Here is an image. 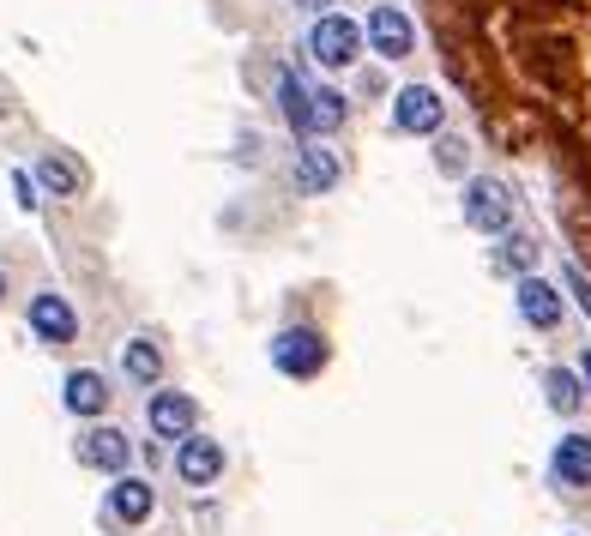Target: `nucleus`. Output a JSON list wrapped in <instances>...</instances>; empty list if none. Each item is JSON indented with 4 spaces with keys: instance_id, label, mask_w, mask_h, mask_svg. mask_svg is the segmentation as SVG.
<instances>
[{
    "instance_id": "nucleus-10",
    "label": "nucleus",
    "mask_w": 591,
    "mask_h": 536,
    "mask_svg": "<svg viewBox=\"0 0 591 536\" xmlns=\"http://www.w3.org/2000/svg\"><path fill=\"white\" fill-rule=\"evenodd\" d=\"M513 301H519V320H526V326H538V332H555V320H562V296H555L538 272L513 277Z\"/></svg>"
},
{
    "instance_id": "nucleus-1",
    "label": "nucleus",
    "mask_w": 591,
    "mask_h": 536,
    "mask_svg": "<svg viewBox=\"0 0 591 536\" xmlns=\"http://www.w3.org/2000/svg\"><path fill=\"white\" fill-rule=\"evenodd\" d=\"M459 211H465V223H471L477 236H507V223H513V199H507V187L489 182V175L465 182Z\"/></svg>"
},
{
    "instance_id": "nucleus-9",
    "label": "nucleus",
    "mask_w": 591,
    "mask_h": 536,
    "mask_svg": "<svg viewBox=\"0 0 591 536\" xmlns=\"http://www.w3.org/2000/svg\"><path fill=\"white\" fill-rule=\"evenodd\" d=\"M145 422H151V434H158V440H187V434H194V422H199V410H194V398H187V392H151Z\"/></svg>"
},
{
    "instance_id": "nucleus-11",
    "label": "nucleus",
    "mask_w": 591,
    "mask_h": 536,
    "mask_svg": "<svg viewBox=\"0 0 591 536\" xmlns=\"http://www.w3.org/2000/svg\"><path fill=\"white\" fill-rule=\"evenodd\" d=\"M393 127L398 133H441V97L429 85H405L393 97Z\"/></svg>"
},
{
    "instance_id": "nucleus-21",
    "label": "nucleus",
    "mask_w": 591,
    "mask_h": 536,
    "mask_svg": "<svg viewBox=\"0 0 591 536\" xmlns=\"http://www.w3.org/2000/svg\"><path fill=\"white\" fill-rule=\"evenodd\" d=\"M465 163H471V145L453 139V133H441V139H434V170L441 175H465Z\"/></svg>"
},
{
    "instance_id": "nucleus-14",
    "label": "nucleus",
    "mask_w": 591,
    "mask_h": 536,
    "mask_svg": "<svg viewBox=\"0 0 591 536\" xmlns=\"http://www.w3.org/2000/svg\"><path fill=\"white\" fill-rule=\"evenodd\" d=\"M61 404L73 410V416H103L109 410V379L97 374V367H73L61 386Z\"/></svg>"
},
{
    "instance_id": "nucleus-8",
    "label": "nucleus",
    "mask_w": 591,
    "mask_h": 536,
    "mask_svg": "<svg viewBox=\"0 0 591 536\" xmlns=\"http://www.w3.org/2000/svg\"><path fill=\"white\" fill-rule=\"evenodd\" d=\"M175 476H182L187 488H211L224 476V446L206 440V434H187L182 452H175Z\"/></svg>"
},
{
    "instance_id": "nucleus-20",
    "label": "nucleus",
    "mask_w": 591,
    "mask_h": 536,
    "mask_svg": "<svg viewBox=\"0 0 591 536\" xmlns=\"http://www.w3.org/2000/svg\"><path fill=\"white\" fill-rule=\"evenodd\" d=\"M278 109H284V121L308 139V85L296 79V73H284V79H278Z\"/></svg>"
},
{
    "instance_id": "nucleus-2",
    "label": "nucleus",
    "mask_w": 591,
    "mask_h": 536,
    "mask_svg": "<svg viewBox=\"0 0 591 536\" xmlns=\"http://www.w3.org/2000/svg\"><path fill=\"white\" fill-rule=\"evenodd\" d=\"M308 54H315L320 66H350L356 54H362V25L344 13H320L315 30H308Z\"/></svg>"
},
{
    "instance_id": "nucleus-3",
    "label": "nucleus",
    "mask_w": 591,
    "mask_h": 536,
    "mask_svg": "<svg viewBox=\"0 0 591 536\" xmlns=\"http://www.w3.org/2000/svg\"><path fill=\"white\" fill-rule=\"evenodd\" d=\"M272 367L290 379H315L320 367H327V344H320V332L308 326H284L272 338Z\"/></svg>"
},
{
    "instance_id": "nucleus-17",
    "label": "nucleus",
    "mask_w": 591,
    "mask_h": 536,
    "mask_svg": "<svg viewBox=\"0 0 591 536\" xmlns=\"http://www.w3.org/2000/svg\"><path fill=\"white\" fill-rule=\"evenodd\" d=\"M543 398H550L555 416H574V410L586 404V386H579L574 367H550V374H543Z\"/></svg>"
},
{
    "instance_id": "nucleus-6",
    "label": "nucleus",
    "mask_w": 591,
    "mask_h": 536,
    "mask_svg": "<svg viewBox=\"0 0 591 536\" xmlns=\"http://www.w3.org/2000/svg\"><path fill=\"white\" fill-rule=\"evenodd\" d=\"M30 332H37L42 344H73L79 338V314H73V301L54 296V289H42V296H30Z\"/></svg>"
},
{
    "instance_id": "nucleus-23",
    "label": "nucleus",
    "mask_w": 591,
    "mask_h": 536,
    "mask_svg": "<svg viewBox=\"0 0 591 536\" xmlns=\"http://www.w3.org/2000/svg\"><path fill=\"white\" fill-rule=\"evenodd\" d=\"M13 194H19V205L25 211H37V182H30L25 170H13Z\"/></svg>"
},
{
    "instance_id": "nucleus-4",
    "label": "nucleus",
    "mask_w": 591,
    "mask_h": 536,
    "mask_svg": "<svg viewBox=\"0 0 591 536\" xmlns=\"http://www.w3.org/2000/svg\"><path fill=\"white\" fill-rule=\"evenodd\" d=\"M362 37L374 42V54H386V61H405V54L417 49V25H410V13H405V7H393V0L368 13Z\"/></svg>"
},
{
    "instance_id": "nucleus-25",
    "label": "nucleus",
    "mask_w": 591,
    "mask_h": 536,
    "mask_svg": "<svg viewBox=\"0 0 591 536\" xmlns=\"http://www.w3.org/2000/svg\"><path fill=\"white\" fill-rule=\"evenodd\" d=\"M296 7H308V13H327L332 0H296Z\"/></svg>"
},
{
    "instance_id": "nucleus-22",
    "label": "nucleus",
    "mask_w": 591,
    "mask_h": 536,
    "mask_svg": "<svg viewBox=\"0 0 591 536\" xmlns=\"http://www.w3.org/2000/svg\"><path fill=\"white\" fill-rule=\"evenodd\" d=\"M567 289H574V301H579V308H586V320H591V284H586V272H579V265H567Z\"/></svg>"
},
{
    "instance_id": "nucleus-19",
    "label": "nucleus",
    "mask_w": 591,
    "mask_h": 536,
    "mask_svg": "<svg viewBox=\"0 0 591 536\" xmlns=\"http://www.w3.org/2000/svg\"><path fill=\"white\" fill-rule=\"evenodd\" d=\"M344 127V97L338 91H308V133H338Z\"/></svg>"
},
{
    "instance_id": "nucleus-13",
    "label": "nucleus",
    "mask_w": 591,
    "mask_h": 536,
    "mask_svg": "<svg viewBox=\"0 0 591 536\" xmlns=\"http://www.w3.org/2000/svg\"><path fill=\"white\" fill-rule=\"evenodd\" d=\"M151 507H158V488L145 483V476H115V488H109V519L115 524H145L151 519Z\"/></svg>"
},
{
    "instance_id": "nucleus-12",
    "label": "nucleus",
    "mask_w": 591,
    "mask_h": 536,
    "mask_svg": "<svg viewBox=\"0 0 591 536\" xmlns=\"http://www.w3.org/2000/svg\"><path fill=\"white\" fill-rule=\"evenodd\" d=\"M550 476L562 488H591V434H562V440H555Z\"/></svg>"
},
{
    "instance_id": "nucleus-24",
    "label": "nucleus",
    "mask_w": 591,
    "mask_h": 536,
    "mask_svg": "<svg viewBox=\"0 0 591 536\" xmlns=\"http://www.w3.org/2000/svg\"><path fill=\"white\" fill-rule=\"evenodd\" d=\"M574 374H579V386H586V392H591V350L579 356V367H574Z\"/></svg>"
},
{
    "instance_id": "nucleus-5",
    "label": "nucleus",
    "mask_w": 591,
    "mask_h": 536,
    "mask_svg": "<svg viewBox=\"0 0 591 536\" xmlns=\"http://www.w3.org/2000/svg\"><path fill=\"white\" fill-rule=\"evenodd\" d=\"M73 452H79V464L85 471H109V476H121L127 471V458H133V446H127V434L121 428H85L79 440H73Z\"/></svg>"
},
{
    "instance_id": "nucleus-26",
    "label": "nucleus",
    "mask_w": 591,
    "mask_h": 536,
    "mask_svg": "<svg viewBox=\"0 0 591 536\" xmlns=\"http://www.w3.org/2000/svg\"><path fill=\"white\" fill-rule=\"evenodd\" d=\"M0 296H7V272H0Z\"/></svg>"
},
{
    "instance_id": "nucleus-7",
    "label": "nucleus",
    "mask_w": 591,
    "mask_h": 536,
    "mask_svg": "<svg viewBox=\"0 0 591 536\" xmlns=\"http://www.w3.org/2000/svg\"><path fill=\"white\" fill-rule=\"evenodd\" d=\"M338 175H344V163H338V151H332L327 139L296 145V187H303V194H332Z\"/></svg>"
},
{
    "instance_id": "nucleus-15",
    "label": "nucleus",
    "mask_w": 591,
    "mask_h": 536,
    "mask_svg": "<svg viewBox=\"0 0 591 536\" xmlns=\"http://www.w3.org/2000/svg\"><path fill=\"white\" fill-rule=\"evenodd\" d=\"M37 187H49L54 199H73L85 187V175H79V163L66 158V151H42L37 158Z\"/></svg>"
},
{
    "instance_id": "nucleus-18",
    "label": "nucleus",
    "mask_w": 591,
    "mask_h": 536,
    "mask_svg": "<svg viewBox=\"0 0 591 536\" xmlns=\"http://www.w3.org/2000/svg\"><path fill=\"white\" fill-rule=\"evenodd\" d=\"M489 265H495L501 277H526V272H538V241H531V236H507L495 253H489Z\"/></svg>"
},
{
    "instance_id": "nucleus-16",
    "label": "nucleus",
    "mask_w": 591,
    "mask_h": 536,
    "mask_svg": "<svg viewBox=\"0 0 591 536\" xmlns=\"http://www.w3.org/2000/svg\"><path fill=\"white\" fill-rule=\"evenodd\" d=\"M121 374L133 379V386H158V374H163V350L151 338H127L121 344Z\"/></svg>"
}]
</instances>
